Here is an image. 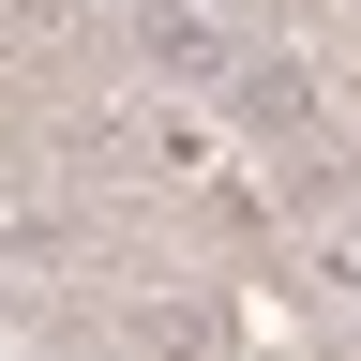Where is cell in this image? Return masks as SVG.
Segmentation results:
<instances>
[{
    "mask_svg": "<svg viewBox=\"0 0 361 361\" xmlns=\"http://www.w3.org/2000/svg\"><path fill=\"white\" fill-rule=\"evenodd\" d=\"M121 61L151 75V90L226 106V75H241V16H226V0H135V16H121Z\"/></svg>",
    "mask_w": 361,
    "mask_h": 361,
    "instance_id": "cell-1",
    "label": "cell"
},
{
    "mask_svg": "<svg viewBox=\"0 0 361 361\" xmlns=\"http://www.w3.org/2000/svg\"><path fill=\"white\" fill-rule=\"evenodd\" d=\"M90 256V226L61 196H0V271H30V286H61V271Z\"/></svg>",
    "mask_w": 361,
    "mask_h": 361,
    "instance_id": "cell-2",
    "label": "cell"
},
{
    "mask_svg": "<svg viewBox=\"0 0 361 361\" xmlns=\"http://www.w3.org/2000/svg\"><path fill=\"white\" fill-rule=\"evenodd\" d=\"M226 346V286H151L135 301V361H211Z\"/></svg>",
    "mask_w": 361,
    "mask_h": 361,
    "instance_id": "cell-3",
    "label": "cell"
}]
</instances>
